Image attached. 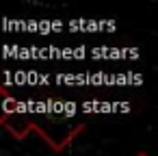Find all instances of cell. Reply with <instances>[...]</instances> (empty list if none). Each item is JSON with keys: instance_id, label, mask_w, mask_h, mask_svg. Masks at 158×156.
<instances>
[{"instance_id": "obj_1", "label": "cell", "mask_w": 158, "mask_h": 156, "mask_svg": "<svg viewBox=\"0 0 158 156\" xmlns=\"http://www.w3.org/2000/svg\"><path fill=\"white\" fill-rule=\"evenodd\" d=\"M136 156H149V154H147V152H139Z\"/></svg>"}]
</instances>
